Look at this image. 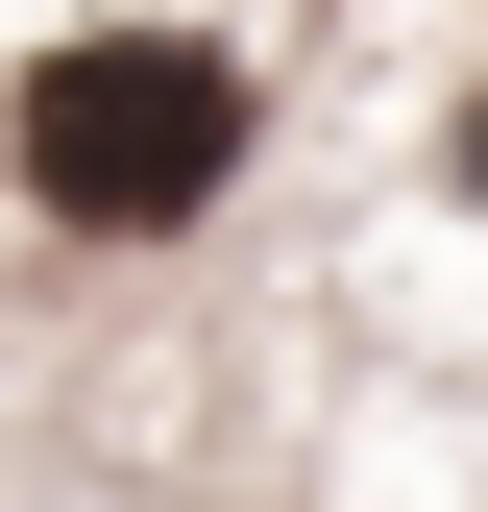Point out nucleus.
<instances>
[{"label": "nucleus", "instance_id": "f257e3e1", "mask_svg": "<svg viewBox=\"0 0 488 512\" xmlns=\"http://www.w3.org/2000/svg\"><path fill=\"white\" fill-rule=\"evenodd\" d=\"M220 171H244V74H220L196 25H74V49L25 74V196H49V220L147 244V220H196Z\"/></svg>", "mask_w": 488, "mask_h": 512}]
</instances>
